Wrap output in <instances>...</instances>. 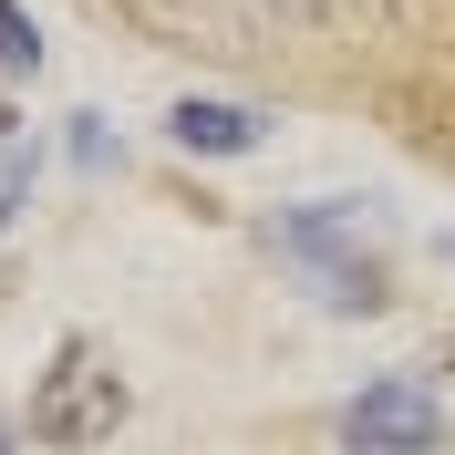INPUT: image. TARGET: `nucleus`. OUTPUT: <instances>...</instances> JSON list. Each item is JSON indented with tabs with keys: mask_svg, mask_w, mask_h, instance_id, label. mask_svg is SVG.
Here are the masks:
<instances>
[{
	"mask_svg": "<svg viewBox=\"0 0 455 455\" xmlns=\"http://www.w3.org/2000/svg\"><path fill=\"white\" fill-rule=\"evenodd\" d=\"M124 372L93 352V341H62L52 352V372L31 383V445H52V455H93V445H114V425H124Z\"/></svg>",
	"mask_w": 455,
	"mask_h": 455,
	"instance_id": "nucleus-1",
	"label": "nucleus"
},
{
	"mask_svg": "<svg viewBox=\"0 0 455 455\" xmlns=\"http://www.w3.org/2000/svg\"><path fill=\"white\" fill-rule=\"evenodd\" d=\"M445 445H455V425L414 372H383L341 403V455H445Z\"/></svg>",
	"mask_w": 455,
	"mask_h": 455,
	"instance_id": "nucleus-2",
	"label": "nucleus"
},
{
	"mask_svg": "<svg viewBox=\"0 0 455 455\" xmlns=\"http://www.w3.org/2000/svg\"><path fill=\"white\" fill-rule=\"evenodd\" d=\"M352 228H363V207H300V218H280V228H269V249H280V259H300V269L321 280V300H331V311H383V280H372V259H352V249H341Z\"/></svg>",
	"mask_w": 455,
	"mask_h": 455,
	"instance_id": "nucleus-3",
	"label": "nucleus"
},
{
	"mask_svg": "<svg viewBox=\"0 0 455 455\" xmlns=\"http://www.w3.org/2000/svg\"><path fill=\"white\" fill-rule=\"evenodd\" d=\"M166 135L187 145V156H249V145H259V114L249 104H218V93H187V104L166 114Z\"/></svg>",
	"mask_w": 455,
	"mask_h": 455,
	"instance_id": "nucleus-4",
	"label": "nucleus"
},
{
	"mask_svg": "<svg viewBox=\"0 0 455 455\" xmlns=\"http://www.w3.org/2000/svg\"><path fill=\"white\" fill-rule=\"evenodd\" d=\"M31 62H42V31L21 0H0V73H31Z\"/></svg>",
	"mask_w": 455,
	"mask_h": 455,
	"instance_id": "nucleus-5",
	"label": "nucleus"
},
{
	"mask_svg": "<svg viewBox=\"0 0 455 455\" xmlns=\"http://www.w3.org/2000/svg\"><path fill=\"white\" fill-rule=\"evenodd\" d=\"M21 197H31V145H0V228H11Z\"/></svg>",
	"mask_w": 455,
	"mask_h": 455,
	"instance_id": "nucleus-6",
	"label": "nucleus"
},
{
	"mask_svg": "<svg viewBox=\"0 0 455 455\" xmlns=\"http://www.w3.org/2000/svg\"><path fill=\"white\" fill-rule=\"evenodd\" d=\"M0 455H21V435H11V425H0Z\"/></svg>",
	"mask_w": 455,
	"mask_h": 455,
	"instance_id": "nucleus-7",
	"label": "nucleus"
},
{
	"mask_svg": "<svg viewBox=\"0 0 455 455\" xmlns=\"http://www.w3.org/2000/svg\"><path fill=\"white\" fill-rule=\"evenodd\" d=\"M0 145H11V104H0Z\"/></svg>",
	"mask_w": 455,
	"mask_h": 455,
	"instance_id": "nucleus-8",
	"label": "nucleus"
}]
</instances>
